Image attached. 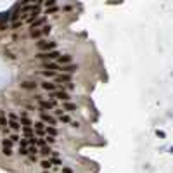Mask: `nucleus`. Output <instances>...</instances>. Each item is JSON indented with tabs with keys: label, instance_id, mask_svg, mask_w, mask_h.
<instances>
[{
	"label": "nucleus",
	"instance_id": "nucleus-1",
	"mask_svg": "<svg viewBox=\"0 0 173 173\" xmlns=\"http://www.w3.org/2000/svg\"><path fill=\"white\" fill-rule=\"evenodd\" d=\"M35 57H36V59L45 61V62H52L54 59H59L61 54H59V50H52V52H38V54H36Z\"/></svg>",
	"mask_w": 173,
	"mask_h": 173
},
{
	"label": "nucleus",
	"instance_id": "nucleus-2",
	"mask_svg": "<svg viewBox=\"0 0 173 173\" xmlns=\"http://www.w3.org/2000/svg\"><path fill=\"white\" fill-rule=\"evenodd\" d=\"M36 47H38V50L52 52V50H56L57 43H56V42H50V40H40V42L36 43Z\"/></svg>",
	"mask_w": 173,
	"mask_h": 173
},
{
	"label": "nucleus",
	"instance_id": "nucleus-3",
	"mask_svg": "<svg viewBox=\"0 0 173 173\" xmlns=\"http://www.w3.org/2000/svg\"><path fill=\"white\" fill-rule=\"evenodd\" d=\"M38 114H40V121H43L47 126H56V118L52 114H49L45 111H38Z\"/></svg>",
	"mask_w": 173,
	"mask_h": 173
},
{
	"label": "nucleus",
	"instance_id": "nucleus-4",
	"mask_svg": "<svg viewBox=\"0 0 173 173\" xmlns=\"http://www.w3.org/2000/svg\"><path fill=\"white\" fill-rule=\"evenodd\" d=\"M50 97H54L56 100H62V102H71V95L66 90H57L54 94H50Z\"/></svg>",
	"mask_w": 173,
	"mask_h": 173
},
{
	"label": "nucleus",
	"instance_id": "nucleus-5",
	"mask_svg": "<svg viewBox=\"0 0 173 173\" xmlns=\"http://www.w3.org/2000/svg\"><path fill=\"white\" fill-rule=\"evenodd\" d=\"M66 83H71V74H64V73H61V74H57V78H56V85H66Z\"/></svg>",
	"mask_w": 173,
	"mask_h": 173
},
{
	"label": "nucleus",
	"instance_id": "nucleus-6",
	"mask_svg": "<svg viewBox=\"0 0 173 173\" xmlns=\"http://www.w3.org/2000/svg\"><path fill=\"white\" fill-rule=\"evenodd\" d=\"M33 126H35V132H36V135H38V137H42V135L47 133V126H45V123H43V121H36Z\"/></svg>",
	"mask_w": 173,
	"mask_h": 173
},
{
	"label": "nucleus",
	"instance_id": "nucleus-7",
	"mask_svg": "<svg viewBox=\"0 0 173 173\" xmlns=\"http://www.w3.org/2000/svg\"><path fill=\"white\" fill-rule=\"evenodd\" d=\"M19 86H21V88H24V90H35V88L38 86V83L35 82V80H28V82L19 83Z\"/></svg>",
	"mask_w": 173,
	"mask_h": 173
},
{
	"label": "nucleus",
	"instance_id": "nucleus-8",
	"mask_svg": "<svg viewBox=\"0 0 173 173\" xmlns=\"http://www.w3.org/2000/svg\"><path fill=\"white\" fill-rule=\"evenodd\" d=\"M78 71V64H66L61 68V73L64 74H71V73H76Z\"/></svg>",
	"mask_w": 173,
	"mask_h": 173
},
{
	"label": "nucleus",
	"instance_id": "nucleus-9",
	"mask_svg": "<svg viewBox=\"0 0 173 173\" xmlns=\"http://www.w3.org/2000/svg\"><path fill=\"white\" fill-rule=\"evenodd\" d=\"M36 74L43 78H57V73L56 71H50V69H42V71H36Z\"/></svg>",
	"mask_w": 173,
	"mask_h": 173
},
{
	"label": "nucleus",
	"instance_id": "nucleus-10",
	"mask_svg": "<svg viewBox=\"0 0 173 173\" xmlns=\"http://www.w3.org/2000/svg\"><path fill=\"white\" fill-rule=\"evenodd\" d=\"M40 85H42V88H43V90L50 92V94H54V92H56V88H57V85H56V83H49V82H43V83H40Z\"/></svg>",
	"mask_w": 173,
	"mask_h": 173
},
{
	"label": "nucleus",
	"instance_id": "nucleus-11",
	"mask_svg": "<svg viewBox=\"0 0 173 173\" xmlns=\"http://www.w3.org/2000/svg\"><path fill=\"white\" fill-rule=\"evenodd\" d=\"M71 59H73V57L69 56V54H66V56H61L59 59H57V64L66 66V64H69V62H71Z\"/></svg>",
	"mask_w": 173,
	"mask_h": 173
},
{
	"label": "nucleus",
	"instance_id": "nucleus-12",
	"mask_svg": "<svg viewBox=\"0 0 173 173\" xmlns=\"http://www.w3.org/2000/svg\"><path fill=\"white\" fill-rule=\"evenodd\" d=\"M45 21H47L45 17H38V19H36V21H35L33 24H31V30H38L40 26H42V28H43V24H45Z\"/></svg>",
	"mask_w": 173,
	"mask_h": 173
},
{
	"label": "nucleus",
	"instance_id": "nucleus-13",
	"mask_svg": "<svg viewBox=\"0 0 173 173\" xmlns=\"http://www.w3.org/2000/svg\"><path fill=\"white\" fill-rule=\"evenodd\" d=\"M35 146L38 147V149H43V147H47V138L43 137H36V144Z\"/></svg>",
	"mask_w": 173,
	"mask_h": 173
},
{
	"label": "nucleus",
	"instance_id": "nucleus-14",
	"mask_svg": "<svg viewBox=\"0 0 173 173\" xmlns=\"http://www.w3.org/2000/svg\"><path fill=\"white\" fill-rule=\"evenodd\" d=\"M40 156H42V158H50L52 156V149L50 147H43V149H40Z\"/></svg>",
	"mask_w": 173,
	"mask_h": 173
},
{
	"label": "nucleus",
	"instance_id": "nucleus-15",
	"mask_svg": "<svg viewBox=\"0 0 173 173\" xmlns=\"http://www.w3.org/2000/svg\"><path fill=\"white\" fill-rule=\"evenodd\" d=\"M23 133H24L26 138H33L35 137V132L31 130V126H24V128H23Z\"/></svg>",
	"mask_w": 173,
	"mask_h": 173
},
{
	"label": "nucleus",
	"instance_id": "nucleus-16",
	"mask_svg": "<svg viewBox=\"0 0 173 173\" xmlns=\"http://www.w3.org/2000/svg\"><path fill=\"white\" fill-rule=\"evenodd\" d=\"M9 128L12 130V132H17V130L21 128V121H9Z\"/></svg>",
	"mask_w": 173,
	"mask_h": 173
},
{
	"label": "nucleus",
	"instance_id": "nucleus-17",
	"mask_svg": "<svg viewBox=\"0 0 173 173\" xmlns=\"http://www.w3.org/2000/svg\"><path fill=\"white\" fill-rule=\"evenodd\" d=\"M7 125H9V120H7V116H5V112L0 111V126L4 128V126H7Z\"/></svg>",
	"mask_w": 173,
	"mask_h": 173
},
{
	"label": "nucleus",
	"instance_id": "nucleus-18",
	"mask_svg": "<svg viewBox=\"0 0 173 173\" xmlns=\"http://www.w3.org/2000/svg\"><path fill=\"white\" fill-rule=\"evenodd\" d=\"M62 109L64 111H76V106L73 102H62Z\"/></svg>",
	"mask_w": 173,
	"mask_h": 173
},
{
	"label": "nucleus",
	"instance_id": "nucleus-19",
	"mask_svg": "<svg viewBox=\"0 0 173 173\" xmlns=\"http://www.w3.org/2000/svg\"><path fill=\"white\" fill-rule=\"evenodd\" d=\"M33 125H35V123H33V121H31L28 116L21 118V126H23V128H24V126H33Z\"/></svg>",
	"mask_w": 173,
	"mask_h": 173
},
{
	"label": "nucleus",
	"instance_id": "nucleus-20",
	"mask_svg": "<svg viewBox=\"0 0 173 173\" xmlns=\"http://www.w3.org/2000/svg\"><path fill=\"white\" fill-rule=\"evenodd\" d=\"M40 166H42L43 170H50L52 166H54V164H52V161H50V159H43L42 163H40Z\"/></svg>",
	"mask_w": 173,
	"mask_h": 173
},
{
	"label": "nucleus",
	"instance_id": "nucleus-21",
	"mask_svg": "<svg viewBox=\"0 0 173 173\" xmlns=\"http://www.w3.org/2000/svg\"><path fill=\"white\" fill-rule=\"evenodd\" d=\"M47 135H49V137H56V135H57V128H56V126H47Z\"/></svg>",
	"mask_w": 173,
	"mask_h": 173
},
{
	"label": "nucleus",
	"instance_id": "nucleus-22",
	"mask_svg": "<svg viewBox=\"0 0 173 173\" xmlns=\"http://www.w3.org/2000/svg\"><path fill=\"white\" fill-rule=\"evenodd\" d=\"M31 38H42V30H31Z\"/></svg>",
	"mask_w": 173,
	"mask_h": 173
},
{
	"label": "nucleus",
	"instance_id": "nucleus-23",
	"mask_svg": "<svg viewBox=\"0 0 173 173\" xmlns=\"http://www.w3.org/2000/svg\"><path fill=\"white\" fill-rule=\"evenodd\" d=\"M17 154H19V156H26V158H28V156H30V152H28V149H26V147H19V149H17Z\"/></svg>",
	"mask_w": 173,
	"mask_h": 173
},
{
	"label": "nucleus",
	"instance_id": "nucleus-24",
	"mask_svg": "<svg viewBox=\"0 0 173 173\" xmlns=\"http://www.w3.org/2000/svg\"><path fill=\"white\" fill-rule=\"evenodd\" d=\"M4 156H7V158H11V156L14 154V151H12V147H4Z\"/></svg>",
	"mask_w": 173,
	"mask_h": 173
},
{
	"label": "nucleus",
	"instance_id": "nucleus-25",
	"mask_svg": "<svg viewBox=\"0 0 173 173\" xmlns=\"http://www.w3.org/2000/svg\"><path fill=\"white\" fill-rule=\"evenodd\" d=\"M50 31H52V26L50 24H45L42 28V35H50Z\"/></svg>",
	"mask_w": 173,
	"mask_h": 173
},
{
	"label": "nucleus",
	"instance_id": "nucleus-26",
	"mask_svg": "<svg viewBox=\"0 0 173 173\" xmlns=\"http://www.w3.org/2000/svg\"><path fill=\"white\" fill-rule=\"evenodd\" d=\"M59 121L61 123H69V125H71V118H69L68 114H62V116L59 118Z\"/></svg>",
	"mask_w": 173,
	"mask_h": 173
},
{
	"label": "nucleus",
	"instance_id": "nucleus-27",
	"mask_svg": "<svg viewBox=\"0 0 173 173\" xmlns=\"http://www.w3.org/2000/svg\"><path fill=\"white\" fill-rule=\"evenodd\" d=\"M12 144H14V142H12V140H11L9 137L2 140V146H4V147H12Z\"/></svg>",
	"mask_w": 173,
	"mask_h": 173
},
{
	"label": "nucleus",
	"instance_id": "nucleus-28",
	"mask_svg": "<svg viewBox=\"0 0 173 173\" xmlns=\"http://www.w3.org/2000/svg\"><path fill=\"white\" fill-rule=\"evenodd\" d=\"M43 5H45V7L47 9H50V7H56V0H47V2H43Z\"/></svg>",
	"mask_w": 173,
	"mask_h": 173
},
{
	"label": "nucleus",
	"instance_id": "nucleus-29",
	"mask_svg": "<svg viewBox=\"0 0 173 173\" xmlns=\"http://www.w3.org/2000/svg\"><path fill=\"white\" fill-rule=\"evenodd\" d=\"M19 147H26V149H28V147H30L28 138H21V140H19Z\"/></svg>",
	"mask_w": 173,
	"mask_h": 173
},
{
	"label": "nucleus",
	"instance_id": "nucleus-30",
	"mask_svg": "<svg viewBox=\"0 0 173 173\" xmlns=\"http://www.w3.org/2000/svg\"><path fill=\"white\" fill-rule=\"evenodd\" d=\"M28 152H30V154H38V147L36 146H31V147H28Z\"/></svg>",
	"mask_w": 173,
	"mask_h": 173
},
{
	"label": "nucleus",
	"instance_id": "nucleus-31",
	"mask_svg": "<svg viewBox=\"0 0 173 173\" xmlns=\"http://www.w3.org/2000/svg\"><path fill=\"white\" fill-rule=\"evenodd\" d=\"M54 114H56V116H62V114H64V109L62 108H57V109H54Z\"/></svg>",
	"mask_w": 173,
	"mask_h": 173
},
{
	"label": "nucleus",
	"instance_id": "nucleus-32",
	"mask_svg": "<svg viewBox=\"0 0 173 173\" xmlns=\"http://www.w3.org/2000/svg\"><path fill=\"white\" fill-rule=\"evenodd\" d=\"M50 161H52V164H56V166H61V164H62V161H61L59 158H57V159L56 158H50Z\"/></svg>",
	"mask_w": 173,
	"mask_h": 173
},
{
	"label": "nucleus",
	"instance_id": "nucleus-33",
	"mask_svg": "<svg viewBox=\"0 0 173 173\" xmlns=\"http://www.w3.org/2000/svg\"><path fill=\"white\" fill-rule=\"evenodd\" d=\"M57 11H59V7H57V5H56V7H50V9H47V12H45V14H56Z\"/></svg>",
	"mask_w": 173,
	"mask_h": 173
},
{
	"label": "nucleus",
	"instance_id": "nucleus-34",
	"mask_svg": "<svg viewBox=\"0 0 173 173\" xmlns=\"http://www.w3.org/2000/svg\"><path fill=\"white\" fill-rule=\"evenodd\" d=\"M0 132H2V133H4V135H5V138H7V135H9V133H11V128H9V126H4V128L0 130Z\"/></svg>",
	"mask_w": 173,
	"mask_h": 173
},
{
	"label": "nucleus",
	"instance_id": "nucleus-35",
	"mask_svg": "<svg viewBox=\"0 0 173 173\" xmlns=\"http://www.w3.org/2000/svg\"><path fill=\"white\" fill-rule=\"evenodd\" d=\"M9 138H11L12 142H19V140H21V138H19V135H17V133H12V135H11V137H9Z\"/></svg>",
	"mask_w": 173,
	"mask_h": 173
},
{
	"label": "nucleus",
	"instance_id": "nucleus-36",
	"mask_svg": "<svg viewBox=\"0 0 173 173\" xmlns=\"http://www.w3.org/2000/svg\"><path fill=\"white\" fill-rule=\"evenodd\" d=\"M28 159H30V161H35V163H36V161H38V154H30V156H28Z\"/></svg>",
	"mask_w": 173,
	"mask_h": 173
},
{
	"label": "nucleus",
	"instance_id": "nucleus-37",
	"mask_svg": "<svg viewBox=\"0 0 173 173\" xmlns=\"http://www.w3.org/2000/svg\"><path fill=\"white\" fill-rule=\"evenodd\" d=\"M19 26H23V21H16V23H12V30H17Z\"/></svg>",
	"mask_w": 173,
	"mask_h": 173
},
{
	"label": "nucleus",
	"instance_id": "nucleus-38",
	"mask_svg": "<svg viewBox=\"0 0 173 173\" xmlns=\"http://www.w3.org/2000/svg\"><path fill=\"white\" fill-rule=\"evenodd\" d=\"M45 138H47V144H54V142H56V137H49V135H47Z\"/></svg>",
	"mask_w": 173,
	"mask_h": 173
},
{
	"label": "nucleus",
	"instance_id": "nucleus-39",
	"mask_svg": "<svg viewBox=\"0 0 173 173\" xmlns=\"http://www.w3.org/2000/svg\"><path fill=\"white\" fill-rule=\"evenodd\" d=\"M5 56H7L9 59H16V57H17L16 54H12V52H5Z\"/></svg>",
	"mask_w": 173,
	"mask_h": 173
},
{
	"label": "nucleus",
	"instance_id": "nucleus-40",
	"mask_svg": "<svg viewBox=\"0 0 173 173\" xmlns=\"http://www.w3.org/2000/svg\"><path fill=\"white\" fill-rule=\"evenodd\" d=\"M62 173H73V170L68 168V166H64V168H62Z\"/></svg>",
	"mask_w": 173,
	"mask_h": 173
},
{
	"label": "nucleus",
	"instance_id": "nucleus-41",
	"mask_svg": "<svg viewBox=\"0 0 173 173\" xmlns=\"http://www.w3.org/2000/svg\"><path fill=\"white\" fill-rule=\"evenodd\" d=\"M71 126H73V128H80V123H78V121H71Z\"/></svg>",
	"mask_w": 173,
	"mask_h": 173
},
{
	"label": "nucleus",
	"instance_id": "nucleus-42",
	"mask_svg": "<svg viewBox=\"0 0 173 173\" xmlns=\"http://www.w3.org/2000/svg\"><path fill=\"white\" fill-rule=\"evenodd\" d=\"M50 158H56V159H57V158H59V152H57V151H52V156H50Z\"/></svg>",
	"mask_w": 173,
	"mask_h": 173
},
{
	"label": "nucleus",
	"instance_id": "nucleus-43",
	"mask_svg": "<svg viewBox=\"0 0 173 173\" xmlns=\"http://www.w3.org/2000/svg\"><path fill=\"white\" fill-rule=\"evenodd\" d=\"M64 11H66V12H69V11H73V7H71V5H66Z\"/></svg>",
	"mask_w": 173,
	"mask_h": 173
},
{
	"label": "nucleus",
	"instance_id": "nucleus-44",
	"mask_svg": "<svg viewBox=\"0 0 173 173\" xmlns=\"http://www.w3.org/2000/svg\"><path fill=\"white\" fill-rule=\"evenodd\" d=\"M0 130H2V126H0Z\"/></svg>",
	"mask_w": 173,
	"mask_h": 173
}]
</instances>
